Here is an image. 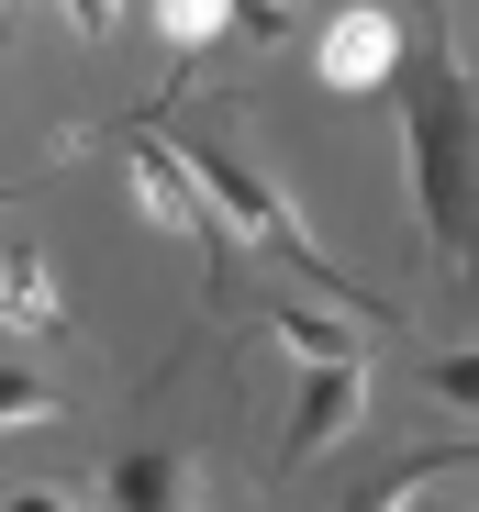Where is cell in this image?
Instances as JSON below:
<instances>
[{
	"label": "cell",
	"mask_w": 479,
	"mask_h": 512,
	"mask_svg": "<svg viewBox=\"0 0 479 512\" xmlns=\"http://www.w3.org/2000/svg\"><path fill=\"white\" fill-rule=\"evenodd\" d=\"M390 67H402V23L379 12V0H346V12L312 34V78H324V90H390Z\"/></svg>",
	"instance_id": "obj_3"
},
{
	"label": "cell",
	"mask_w": 479,
	"mask_h": 512,
	"mask_svg": "<svg viewBox=\"0 0 479 512\" xmlns=\"http://www.w3.org/2000/svg\"><path fill=\"white\" fill-rule=\"evenodd\" d=\"M123 201H134L156 234H190V245H212V223H201V201H190V179H179L168 134H145V123H123ZM212 256H223V245H212Z\"/></svg>",
	"instance_id": "obj_4"
},
{
	"label": "cell",
	"mask_w": 479,
	"mask_h": 512,
	"mask_svg": "<svg viewBox=\"0 0 479 512\" xmlns=\"http://www.w3.org/2000/svg\"><path fill=\"white\" fill-rule=\"evenodd\" d=\"M0 512H90V501L56 490V479H23V490H0Z\"/></svg>",
	"instance_id": "obj_11"
},
{
	"label": "cell",
	"mask_w": 479,
	"mask_h": 512,
	"mask_svg": "<svg viewBox=\"0 0 479 512\" xmlns=\"http://www.w3.org/2000/svg\"><path fill=\"white\" fill-rule=\"evenodd\" d=\"M268 346H279V357H301V368H324V357H346V346H357V334H346L335 312H301V301H279V312H268Z\"/></svg>",
	"instance_id": "obj_6"
},
{
	"label": "cell",
	"mask_w": 479,
	"mask_h": 512,
	"mask_svg": "<svg viewBox=\"0 0 479 512\" xmlns=\"http://www.w3.org/2000/svg\"><path fill=\"white\" fill-rule=\"evenodd\" d=\"M56 412H67V401H56L34 368H0V435H23V423H56Z\"/></svg>",
	"instance_id": "obj_10"
},
{
	"label": "cell",
	"mask_w": 479,
	"mask_h": 512,
	"mask_svg": "<svg viewBox=\"0 0 479 512\" xmlns=\"http://www.w3.org/2000/svg\"><path fill=\"white\" fill-rule=\"evenodd\" d=\"M424 390H435V401L457 412V435H468V423H479V357H468V346H446V357L424 368Z\"/></svg>",
	"instance_id": "obj_9"
},
{
	"label": "cell",
	"mask_w": 479,
	"mask_h": 512,
	"mask_svg": "<svg viewBox=\"0 0 479 512\" xmlns=\"http://www.w3.org/2000/svg\"><path fill=\"white\" fill-rule=\"evenodd\" d=\"M457 468H468V435H446V446H435V457H413V468H402V479H379V490H368V501H346V512H402V501H413V490H424V479H457Z\"/></svg>",
	"instance_id": "obj_8"
},
{
	"label": "cell",
	"mask_w": 479,
	"mask_h": 512,
	"mask_svg": "<svg viewBox=\"0 0 479 512\" xmlns=\"http://www.w3.org/2000/svg\"><path fill=\"white\" fill-rule=\"evenodd\" d=\"M101 512H190V457L179 446H123L101 479Z\"/></svg>",
	"instance_id": "obj_5"
},
{
	"label": "cell",
	"mask_w": 479,
	"mask_h": 512,
	"mask_svg": "<svg viewBox=\"0 0 479 512\" xmlns=\"http://www.w3.org/2000/svg\"><path fill=\"white\" fill-rule=\"evenodd\" d=\"M67 23H78V34H112V23H123V0H67Z\"/></svg>",
	"instance_id": "obj_12"
},
{
	"label": "cell",
	"mask_w": 479,
	"mask_h": 512,
	"mask_svg": "<svg viewBox=\"0 0 479 512\" xmlns=\"http://www.w3.org/2000/svg\"><path fill=\"white\" fill-rule=\"evenodd\" d=\"M424 67H390L402 90V123H413V179H424V223H435V256L468 268V56H457V23L424 0Z\"/></svg>",
	"instance_id": "obj_1"
},
{
	"label": "cell",
	"mask_w": 479,
	"mask_h": 512,
	"mask_svg": "<svg viewBox=\"0 0 479 512\" xmlns=\"http://www.w3.org/2000/svg\"><path fill=\"white\" fill-rule=\"evenodd\" d=\"M357 412H368V357H357V346H346V357H324V368H301L290 435H279V468H301V457L346 446V435H357Z\"/></svg>",
	"instance_id": "obj_2"
},
{
	"label": "cell",
	"mask_w": 479,
	"mask_h": 512,
	"mask_svg": "<svg viewBox=\"0 0 479 512\" xmlns=\"http://www.w3.org/2000/svg\"><path fill=\"white\" fill-rule=\"evenodd\" d=\"M145 12H156V34H168V56H201L234 23V0H145Z\"/></svg>",
	"instance_id": "obj_7"
}]
</instances>
